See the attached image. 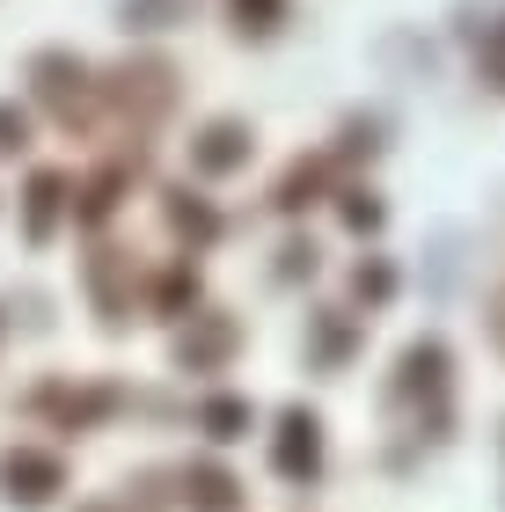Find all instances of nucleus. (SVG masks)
<instances>
[{
  "label": "nucleus",
  "mask_w": 505,
  "mask_h": 512,
  "mask_svg": "<svg viewBox=\"0 0 505 512\" xmlns=\"http://www.w3.org/2000/svg\"><path fill=\"white\" fill-rule=\"evenodd\" d=\"M476 59H484V81L505 88V15L498 22H476Z\"/></svg>",
  "instance_id": "f257e3e1"
},
{
  "label": "nucleus",
  "mask_w": 505,
  "mask_h": 512,
  "mask_svg": "<svg viewBox=\"0 0 505 512\" xmlns=\"http://www.w3.org/2000/svg\"><path fill=\"white\" fill-rule=\"evenodd\" d=\"M286 469H315V417H286Z\"/></svg>",
  "instance_id": "f03ea898"
},
{
  "label": "nucleus",
  "mask_w": 505,
  "mask_h": 512,
  "mask_svg": "<svg viewBox=\"0 0 505 512\" xmlns=\"http://www.w3.org/2000/svg\"><path fill=\"white\" fill-rule=\"evenodd\" d=\"M198 161H205V169L242 161V132H235V125H213V132H205V147H198Z\"/></svg>",
  "instance_id": "7ed1b4c3"
},
{
  "label": "nucleus",
  "mask_w": 505,
  "mask_h": 512,
  "mask_svg": "<svg viewBox=\"0 0 505 512\" xmlns=\"http://www.w3.org/2000/svg\"><path fill=\"white\" fill-rule=\"evenodd\" d=\"M235 15H242V30H271V22H279V0H235Z\"/></svg>",
  "instance_id": "20e7f679"
},
{
  "label": "nucleus",
  "mask_w": 505,
  "mask_h": 512,
  "mask_svg": "<svg viewBox=\"0 0 505 512\" xmlns=\"http://www.w3.org/2000/svg\"><path fill=\"white\" fill-rule=\"evenodd\" d=\"M491 330H498V344H505V293L491 300Z\"/></svg>",
  "instance_id": "39448f33"
}]
</instances>
